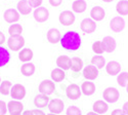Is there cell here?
<instances>
[{"label": "cell", "instance_id": "6da1fadb", "mask_svg": "<svg viewBox=\"0 0 128 115\" xmlns=\"http://www.w3.org/2000/svg\"><path fill=\"white\" fill-rule=\"evenodd\" d=\"M60 44L67 50H77L81 45V37L75 31H68L60 38Z\"/></svg>", "mask_w": 128, "mask_h": 115}, {"label": "cell", "instance_id": "7a4b0ae2", "mask_svg": "<svg viewBox=\"0 0 128 115\" xmlns=\"http://www.w3.org/2000/svg\"><path fill=\"white\" fill-rule=\"evenodd\" d=\"M120 97V93H119V90L115 88V87H108L106 88L102 92V98L106 102L108 103H115L118 101Z\"/></svg>", "mask_w": 128, "mask_h": 115}, {"label": "cell", "instance_id": "3957f363", "mask_svg": "<svg viewBox=\"0 0 128 115\" xmlns=\"http://www.w3.org/2000/svg\"><path fill=\"white\" fill-rule=\"evenodd\" d=\"M10 95H12V99L20 101L25 98L26 96V88L23 84H20V83H16L12 86V89H10Z\"/></svg>", "mask_w": 128, "mask_h": 115}, {"label": "cell", "instance_id": "277c9868", "mask_svg": "<svg viewBox=\"0 0 128 115\" xmlns=\"http://www.w3.org/2000/svg\"><path fill=\"white\" fill-rule=\"evenodd\" d=\"M7 45L12 50H20L24 45H25V39L22 36H14V37H10L7 40Z\"/></svg>", "mask_w": 128, "mask_h": 115}, {"label": "cell", "instance_id": "5b68a950", "mask_svg": "<svg viewBox=\"0 0 128 115\" xmlns=\"http://www.w3.org/2000/svg\"><path fill=\"white\" fill-rule=\"evenodd\" d=\"M56 90V85L51 80H43L39 84V91L43 95H51Z\"/></svg>", "mask_w": 128, "mask_h": 115}, {"label": "cell", "instance_id": "8992f818", "mask_svg": "<svg viewBox=\"0 0 128 115\" xmlns=\"http://www.w3.org/2000/svg\"><path fill=\"white\" fill-rule=\"evenodd\" d=\"M49 17V12L47 10V8L45 7H37L34 12V19L37 21L38 23H44L48 20Z\"/></svg>", "mask_w": 128, "mask_h": 115}, {"label": "cell", "instance_id": "52a82bcc", "mask_svg": "<svg viewBox=\"0 0 128 115\" xmlns=\"http://www.w3.org/2000/svg\"><path fill=\"white\" fill-rule=\"evenodd\" d=\"M66 93H67V97L69 99H71V100H77L81 96V88L77 84H75V83H72V84H70L67 87Z\"/></svg>", "mask_w": 128, "mask_h": 115}, {"label": "cell", "instance_id": "ba28073f", "mask_svg": "<svg viewBox=\"0 0 128 115\" xmlns=\"http://www.w3.org/2000/svg\"><path fill=\"white\" fill-rule=\"evenodd\" d=\"M48 109L53 114H60L64 110V102L60 99H53L48 104Z\"/></svg>", "mask_w": 128, "mask_h": 115}, {"label": "cell", "instance_id": "9c48e42d", "mask_svg": "<svg viewBox=\"0 0 128 115\" xmlns=\"http://www.w3.org/2000/svg\"><path fill=\"white\" fill-rule=\"evenodd\" d=\"M75 22V16L72 12L69 10H65V12L60 13V23L65 25V26H70Z\"/></svg>", "mask_w": 128, "mask_h": 115}, {"label": "cell", "instance_id": "30bf717a", "mask_svg": "<svg viewBox=\"0 0 128 115\" xmlns=\"http://www.w3.org/2000/svg\"><path fill=\"white\" fill-rule=\"evenodd\" d=\"M81 30L85 33H93L95 29H96V25L95 22L92 21L91 19H84L81 22Z\"/></svg>", "mask_w": 128, "mask_h": 115}, {"label": "cell", "instance_id": "8fae6325", "mask_svg": "<svg viewBox=\"0 0 128 115\" xmlns=\"http://www.w3.org/2000/svg\"><path fill=\"white\" fill-rule=\"evenodd\" d=\"M24 109V105L20 101H10L7 104V110L10 114H20Z\"/></svg>", "mask_w": 128, "mask_h": 115}, {"label": "cell", "instance_id": "7c38bea8", "mask_svg": "<svg viewBox=\"0 0 128 115\" xmlns=\"http://www.w3.org/2000/svg\"><path fill=\"white\" fill-rule=\"evenodd\" d=\"M110 27L111 29L114 31V32L118 33V32H121V31L124 29L125 27V22L124 20L120 17H116V18H113L111 23H110Z\"/></svg>", "mask_w": 128, "mask_h": 115}, {"label": "cell", "instance_id": "4fadbf2b", "mask_svg": "<svg viewBox=\"0 0 128 115\" xmlns=\"http://www.w3.org/2000/svg\"><path fill=\"white\" fill-rule=\"evenodd\" d=\"M102 44L104 50L106 51V53H113L116 48V41L111 36H106L102 41Z\"/></svg>", "mask_w": 128, "mask_h": 115}, {"label": "cell", "instance_id": "5bb4252c", "mask_svg": "<svg viewBox=\"0 0 128 115\" xmlns=\"http://www.w3.org/2000/svg\"><path fill=\"white\" fill-rule=\"evenodd\" d=\"M98 69L94 67L93 65L87 66L83 70V76L87 80H93L98 77Z\"/></svg>", "mask_w": 128, "mask_h": 115}, {"label": "cell", "instance_id": "9a60e30c", "mask_svg": "<svg viewBox=\"0 0 128 115\" xmlns=\"http://www.w3.org/2000/svg\"><path fill=\"white\" fill-rule=\"evenodd\" d=\"M4 20L7 23H16L20 20V14L18 13V10L14 9V8H9L7 10H5L4 13Z\"/></svg>", "mask_w": 128, "mask_h": 115}, {"label": "cell", "instance_id": "2e32d148", "mask_svg": "<svg viewBox=\"0 0 128 115\" xmlns=\"http://www.w3.org/2000/svg\"><path fill=\"white\" fill-rule=\"evenodd\" d=\"M120 70H121V65L120 63L116 62V61H111L108 63V65L106 66V71L108 74L110 75H117L120 73Z\"/></svg>", "mask_w": 128, "mask_h": 115}, {"label": "cell", "instance_id": "e0dca14e", "mask_svg": "<svg viewBox=\"0 0 128 115\" xmlns=\"http://www.w3.org/2000/svg\"><path fill=\"white\" fill-rule=\"evenodd\" d=\"M50 100L46 95H43V93H40V95H37L34 99V104L35 106L38 108H45L46 106H48Z\"/></svg>", "mask_w": 128, "mask_h": 115}, {"label": "cell", "instance_id": "ac0fdd59", "mask_svg": "<svg viewBox=\"0 0 128 115\" xmlns=\"http://www.w3.org/2000/svg\"><path fill=\"white\" fill-rule=\"evenodd\" d=\"M60 38H62L60 33V31L58 29L52 28L47 32V40L50 43H53V44L58 43V41H60Z\"/></svg>", "mask_w": 128, "mask_h": 115}, {"label": "cell", "instance_id": "d6986e66", "mask_svg": "<svg viewBox=\"0 0 128 115\" xmlns=\"http://www.w3.org/2000/svg\"><path fill=\"white\" fill-rule=\"evenodd\" d=\"M92 108H93V112L98 113V114H104V113H106V111H108L109 106L106 102H104L102 100H98L93 104Z\"/></svg>", "mask_w": 128, "mask_h": 115}, {"label": "cell", "instance_id": "ffe728a7", "mask_svg": "<svg viewBox=\"0 0 128 115\" xmlns=\"http://www.w3.org/2000/svg\"><path fill=\"white\" fill-rule=\"evenodd\" d=\"M56 65L62 70H69L71 68V59L68 56H60L56 60Z\"/></svg>", "mask_w": 128, "mask_h": 115}, {"label": "cell", "instance_id": "44dd1931", "mask_svg": "<svg viewBox=\"0 0 128 115\" xmlns=\"http://www.w3.org/2000/svg\"><path fill=\"white\" fill-rule=\"evenodd\" d=\"M81 91L84 93L85 96H91L95 91V85L93 82L90 81H85L82 83L81 85Z\"/></svg>", "mask_w": 128, "mask_h": 115}, {"label": "cell", "instance_id": "7402d4cb", "mask_svg": "<svg viewBox=\"0 0 128 115\" xmlns=\"http://www.w3.org/2000/svg\"><path fill=\"white\" fill-rule=\"evenodd\" d=\"M104 10L100 6H94L90 12V17L94 21H102L104 18Z\"/></svg>", "mask_w": 128, "mask_h": 115}, {"label": "cell", "instance_id": "603a6c76", "mask_svg": "<svg viewBox=\"0 0 128 115\" xmlns=\"http://www.w3.org/2000/svg\"><path fill=\"white\" fill-rule=\"evenodd\" d=\"M9 60H10L9 51L5 47L0 45V67H3L5 65H7Z\"/></svg>", "mask_w": 128, "mask_h": 115}, {"label": "cell", "instance_id": "cb8c5ba5", "mask_svg": "<svg viewBox=\"0 0 128 115\" xmlns=\"http://www.w3.org/2000/svg\"><path fill=\"white\" fill-rule=\"evenodd\" d=\"M18 10L20 12V14H22L24 16H27L31 13L32 7L30 6L28 0H22L18 3Z\"/></svg>", "mask_w": 128, "mask_h": 115}, {"label": "cell", "instance_id": "d4e9b609", "mask_svg": "<svg viewBox=\"0 0 128 115\" xmlns=\"http://www.w3.org/2000/svg\"><path fill=\"white\" fill-rule=\"evenodd\" d=\"M33 56H34L33 51H32V49H30V48H24V49L20 50V53L18 54L20 60L22 62H25V63L30 62L32 59H33Z\"/></svg>", "mask_w": 128, "mask_h": 115}, {"label": "cell", "instance_id": "484cf974", "mask_svg": "<svg viewBox=\"0 0 128 115\" xmlns=\"http://www.w3.org/2000/svg\"><path fill=\"white\" fill-rule=\"evenodd\" d=\"M65 77H66L65 72L60 68H56L54 70H52L51 72V79L54 82H60L65 79Z\"/></svg>", "mask_w": 128, "mask_h": 115}, {"label": "cell", "instance_id": "4316f807", "mask_svg": "<svg viewBox=\"0 0 128 115\" xmlns=\"http://www.w3.org/2000/svg\"><path fill=\"white\" fill-rule=\"evenodd\" d=\"M86 6H87V3L85 0H76L75 2L73 3L72 5V8L75 13H78V14H81L83 12H85L86 9Z\"/></svg>", "mask_w": 128, "mask_h": 115}, {"label": "cell", "instance_id": "83f0119b", "mask_svg": "<svg viewBox=\"0 0 128 115\" xmlns=\"http://www.w3.org/2000/svg\"><path fill=\"white\" fill-rule=\"evenodd\" d=\"M116 10L121 16H127L128 15V1L127 0H121V1L117 3Z\"/></svg>", "mask_w": 128, "mask_h": 115}, {"label": "cell", "instance_id": "f1b7e54d", "mask_svg": "<svg viewBox=\"0 0 128 115\" xmlns=\"http://www.w3.org/2000/svg\"><path fill=\"white\" fill-rule=\"evenodd\" d=\"M20 72L25 76H32L35 72V66L32 63H26L20 68Z\"/></svg>", "mask_w": 128, "mask_h": 115}, {"label": "cell", "instance_id": "f546056e", "mask_svg": "<svg viewBox=\"0 0 128 115\" xmlns=\"http://www.w3.org/2000/svg\"><path fill=\"white\" fill-rule=\"evenodd\" d=\"M23 32V27L20 24H14L9 27L8 29V33L10 35V37H14V36H20Z\"/></svg>", "mask_w": 128, "mask_h": 115}, {"label": "cell", "instance_id": "4dcf8cb0", "mask_svg": "<svg viewBox=\"0 0 128 115\" xmlns=\"http://www.w3.org/2000/svg\"><path fill=\"white\" fill-rule=\"evenodd\" d=\"M83 62L80 58H73L71 59V68L74 72H79L82 69Z\"/></svg>", "mask_w": 128, "mask_h": 115}, {"label": "cell", "instance_id": "1f68e13d", "mask_svg": "<svg viewBox=\"0 0 128 115\" xmlns=\"http://www.w3.org/2000/svg\"><path fill=\"white\" fill-rule=\"evenodd\" d=\"M12 82H10L9 80H5L3 82L0 83V92L2 93V95L4 96H7L8 93L10 92V89H12Z\"/></svg>", "mask_w": 128, "mask_h": 115}, {"label": "cell", "instance_id": "d6a6232c", "mask_svg": "<svg viewBox=\"0 0 128 115\" xmlns=\"http://www.w3.org/2000/svg\"><path fill=\"white\" fill-rule=\"evenodd\" d=\"M104 57H102V56H95V57H93L92 59H91V64L94 66V67H96L98 69H102V68H104Z\"/></svg>", "mask_w": 128, "mask_h": 115}, {"label": "cell", "instance_id": "836d02e7", "mask_svg": "<svg viewBox=\"0 0 128 115\" xmlns=\"http://www.w3.org/2000/svg\"><path fill=\"white\" fill-rule=\"evenodd\" d=\"M117 82H118V84L121 87L127 86V84H128V73L127 72L120 73L118 75V77H117Z\"/></svg>", "mask_w": 128, "mask_h": 115}, {"label": "cell", "instance_id": "e575fe53", "mask_svg": "<svg viewBox=\"0 0 128 115\" xmlns=\"http://www.w3.org/2000/svg\"><path fill=\"white\" fill-rule=\"evenodd\" d=\"M92 50L94 51L95 54L98 55H102L104 53V47L102 44V41H95V42L92 44Z\"/></svg>", "mask_w": 128, "mask_h": 115}, {"label": "cell", "instance_id": "d590c367", "mask_svg": "<svg viewBox=\"0 0 128 115\" xmlns=\"http://www.w3.org/2000/svg\"><path fill=\"white\" fill-rule=\"evenodd\" d=\"M67 115H81V110L76 106H70L67 109Z\"/></svg>", "mask_w": 128, "mask_h": 115}, {"label": "cell", "instance_id": "8d00e7d4", "mask_svg": "<svg viewBox=\"0 0 128 115\" xmlns=\"http://www.w3.org/2000/svg\"><path fill=\"white\" fill-rule=\"evenodd\" d=\"M6 112H7V105L4 101L0 100V115H5Z\"/></svg>", "mask_w": 128, "mask_h": 115}, {"label": "cell", "instance_id": "74e56055", "mask_svg": "<svg viewBox=\"0 0 128 115\" xmlns=\"http://www.w3.org/2000/svg\"><path fill=\"white\" fill-rule=\"evenodd\" d=\"M28 2L31 7H40L42 0H28Z\"/></svg>", "mask_w": 128, "mask_h": 115}, {"label": "cell", "instance_id": "f35d334b", "mask_svg": "<svg viewBox=\"0 0 128 115\" xmlns=\"http://www.w3.org/2000/svg\"><path fill=\"white\" fill-rule=\"evenodd\" d=\"M62 1V0H49V3L52 6H58V5H60Z\"/></svg>", "mask_w": 128, "mask_h": 115}, {"label": "cell", "instance_id": "ab89813d", "mask_svg": "<svg viewBox=\"0 0 128 115\" xmlns=\"http://www.w3.org/2000/svg\"><path fill=\"white\" fill-rule=\"evenodd\" d=\"M111 115H126L123 110H120V109H115L114 111H112V114Z\"/></svg>", "mask_w": 128, "mask_h": 115}, {"label": "cell", "instance_id": "60d3db41", "mask_svg": "<svg viewBox=\"0 0 128 115\" xmlns=\"http://www.w3.org/2000/svg\"><path fill=\"white\" fill-rule=\"evenodd\" d=\"M5 42V36H4V34L0 31V45L1 44H3Z\"/></svg>", "mask_w": 128, "mask_h": 115}, {"label": "cell", "instance_id": "b9f144b4", "mask_svg": "<svg viewBox=\"0 0 128 115\" xmlns=\"http://www.w3.org/2000/svg\"><path fill=\"white\" fill-rule=\"evenodd\" d=\"M122 110H123V112H124L126 115H128V102L124 103V105H123V108H122Z\"/></svg>", "mask_w": 128, "mask_h": 115}, {"label": "cell", "instance_id": "7bdbcfd3", "mask_svg": "<svg viewBox=\"0 0 128 115\" xmlns=\"http://www.w3.org/2000/svg\"><path fill=\"white\" fill-rule=\"evenodd\" d=\"M34 113V115H45L44 112H42L41 110H38V109H35V110H32Z\"/></svg>", "mask_w": 128, "mask_h": 115}, {"label": "cell", "instance_id": "ee69618b", "mask_svg": "<svg viewBox=\"0 0 128 115\" xmlns=\"http://www.w3.org/2000/svg\"><path fill=\"white\" fill-rule=\"evenodd\" d=\"M22 115H34V113H33V111H32V110H26V111L23 112Z\"/></svg>", "mask_w": 128, "mask_h": 115}, {"label": "cell", "instance_id": "f6af8a7d", "mask_svg": "<svg viewBox=\"0 0 128 115\" xmlns=\"http://www.w3.org/2000/svg\"><path fill=\"white\" fill-rule=\"evenodd\" d=\"M86 115H98V113H95V112H88Z\"/></svg>", "mask_w": 128, "mask_h": 115}, {"label": "cell", "instance_id": "bcb514c9", "mask_svg": "<svg viewBox=\"0 0 128 115\" xmlns=\"http://www.w3.org/2000/svg\"><path fill=\"white\" fill-rule=\"evenodd\" d=\"M104 1H106V2H111V1H113V0H104Z\"/></svg>", "mask_w": 128, "mask_h": 115}, {"label": "cell", "instance_id": "7dc6e473", "mask_svg": "<svg viewBox=\"0 0 128 115\" xmlns=\"http://www.w3.org/2000/svg\"><path fill=\"white\" fill-rule=\"evenodd\" d=\"M47 115H56V114H53V113H49V114H47Z\"/></svg>", "mask_w": 128, "mask_h": 115}, {"label": "cell", "instance_id": "c3c4849f", "mask_svg": "<svg viewBox=\"0 0 128 115\" xmlns=\"http://www.w3.org/2000/svg\"><path fill=\"white\" fill-rule=\"evenodd\" d=\"M126 90H127V92H128V84H127V86H126Z\"/></svg>", "mask_w": 128, "mask_h": 115}, {"label": "cell", "instance_id": "681fc988", "mask_svg": "<svg viewBox=\"0 0 128 115\" xmlns=\"http://www.w3.org/2000/svg\"><path fill=\"white\" fill-rule=\"evenodd\" d=\"M10 115H20V114H10Z\"/></svg>", "mask_w": 128, "mask_h": 115}, {"label": "cell", "instance_id": "f907efd6", "mask_svg": "<svg viewBox=\"0 0 128 115\" xmlns=\"http://www.w3.org/2000/svg\"><path fill=\"white\" fill-rule=\"evenodd\" d=\"M0 83H1V78H0Z\"/></svg>", "mask_w": 128, "mask_h": 115}]
</instances>
